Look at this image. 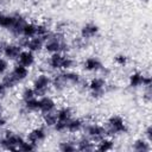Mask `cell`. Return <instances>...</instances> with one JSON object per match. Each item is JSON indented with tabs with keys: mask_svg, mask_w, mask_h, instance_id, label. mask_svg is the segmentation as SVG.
<instances>
[{
	"mask_svg": "<svg viewBox=\"0 0 152 152\" xmlns=\"http://www.w3.org/2000/svg\"><path fill=\"white\" fill-rule=\"evenodd\" d=\"M1 114H4V106L0 103V115H1Z\"/></svg>",
	"mask_w": 152,
	"mask_h": 152,
	"instance_id": "obj_41",
	"label": "cell"
},
{
	"mask_svg": "<svg viewBox=\"0 0 152 152\" xmlns=\"http://www.w3.org/2000/svg\"><path fill=\"white\" fill-rule=\"evenodd\" d=\"M0 144H1V137H0Z\"/></svg>",
	"mask_w": 152,
	"mask_h": 152,
	"instance_id": "obj_42",
	"label": "cell"
},
{
	"mask_svg": "<svg viewBox=\"0 0 152 152\" xmlns=\"http://www.w3.org/2000/svg\"><path fill=\"white\" fill-rule=\"evenodd\" d=\"M144 74L140 71H133L128 76V86L131 88H139L142 87V81H144Z\"/></svg>",
	"mask_w": 152,
	"mask_h": 152,
	"instance_id": "obj_21",
	"label": "cell"
},
{
	"mask_svg": "<svg viewBox=\"0 0 152 152\" xmlns=\"http://www.w3.org/2000/svg\"><path fill=\"white\" fill-rule=\"evenodd\" d=\"M66 87L68 86H66V83H65V81L63 78L62 72L56 74L51 78V88H53V90H56V91H63Z\"/></svg>",
	"mask_w": 152,
	"mask_h": 152,
	"instance_id": "obj_23",
	"label": "cell"
},
{
	"mask_svg": "<svg viewBox=\"0 0 152 152\" xmlns=\"http://www.w3.org/2000/svg\"><path fill=\"white\" fill-rule=\"evenodd\" d=\"M36 148H37V145L28 141L27 139H25L19 146V151H24V152H31V151H34Z\"/></svg>",
	"mask_w": 152,
	"mask_h": 152,
	"instance_id": "obj_32",
	"label": "cell"
},
{
	"mask_svg": "<svg viewBox=\"0 0 152 152\" xmlns=\"http://www.w3.org/2000/svg\"><path fill=\"white\" fill-rule=\"evenodd\" d=\"M152 81H151V77L148 75H145L144 76V81H142V87H147V86H151Z\"/></svg>",
	"mask_w": 152,
	"mask_h": 152,
	"instance_id": "obj_38",
	"label": "cell"
},
{
	"mask_svg": "<svg viewBox=\"0 0 152 152\" xmlns=\"http://www.w3.org/2000/svg\"><path fill=\"white\" fill-rule=\"evenodd\" d=\"M34 36H37V24H34V23H26L25 24V26H24V28H23V33H21V37L20 38H26V39H28V38H32V37H34Z\"/></svg>",
	"mask_w": 152,
	"mask_h": 152,
	"instance_id": "obj_26",
	"label": "cell"
},
{
	"mask_svg": "<svg viewBox=\"0 0 152 152\" xmlns=\"http://www.w3.org/2000/svg\"><path fill=\"white\" fill-rule=\"evenodd\" d=\"M8 61L5 57H1L0 55V75H5L8 70Z\"/></svg>",
	"mask_w": 152,
	"mask_h": 152,
	"instance_id": "obj_34",
	"label": "cell"
},
{
	"mask_svg": "<svg viewBox=\"0 0 152 152\" xmlns=\"http://www.w3.org/2000/svg\"><path fill=\"white\" fill-rule=\"evenodd\" d=\"M63 57H64V53H61V52L51 53L50 57L48 58V66L51 70H62Z\"/></svg>",
	"mask_w": 152,
	"mask_h": 152,
	"instance_id": "obj_16",
	"label": "cell"
},
{
	"mask_svg": "<svg viewBox=\"0 0 152 152\" xmlns=\"http://www.w3.org/2000/svg\"><path fill=\"white\" fill-rule=\"evenodd\" d=\"M26 23H27V21H26V19H25V17L21 15V14H18V13H17L15 23H14L13 27L10 30V32H11L14 37L20 38V37H21V33H23V28H24V26H25Z\"/></svg>",
	"mask_w": 152,
	"mask_h": 152,
	"instance_id": "obj_17",
	"label": "cell"
},
{
	"mask_svg": "<svg viewBox=\"0 0 152 152\" xmlns=\"http://www.w3.org/2000/svg\"><path fill=\"white\" fill-rule=\"evenodd\" d=\"M58 148L62 152H74L76 151V142L74 140H64L59 142Z\"/></svg>",
	"mask_w": 152,
	"mask_h": 152,
	"instance_id": "obj_28",
	"label": "cell"
},
{
	"mask_svg": "<svg viewBox=\"0 0 152 152\" xmlns=\"http://www.w3.org/2000/svg\"><path fill=\"white\" fill-rule=\"evenodd\" d=\"M38 112H39V100L37 97L23 102V106L20 108V113L23 115H26L28 113H38Z\"/></svg>",
	"mask_w": 152,
	"mask_h": 152,
	"instance_id": "obj_14",
	"label": "cell"
},
{
	"mask_svg": "<svg viewBox=\"0 0 152 152\" xmlns=\"http://www.w3.org/2000/svg\"><path fill=\"white\" fill-rule=\"evenodd\" d=\"M99 32H100V27L94 23H87V24L82 25V27L80 30L81 38L84 40L93 39L94 37H96L99 34Z\"/></svg>",
	"mask_w": 152,
	"mask_h": 152,
	"instance_id": "obj_10",
	"label": "cell"
},
{
	"mask_svg": "<svg viewBox=\"0 0 152 152\" xmlns=\"http://www.w3.org/2000/svg\"><path fill=\"white\" fill-rule=\"evenodd\" d=\"M132 148L137 152H147L151 150V142L147 141L145 138H139V139L134 140Z\"/></svg>",
	"mask_w": 152,
	"mask_h": 152,
	"instance_id": "obj_25",
	"label": "cell"
},
{
	"mask_svg": "<svg viewBox=\"0 0 152 152\" xmlns=\"http://www.w3.org/2000/svg\"><path fill=\"white\" fill-rule=\"evenodd\" d=\"M17 14H6L4 12H0V27L5 30H11L15 23Z\"/></svg>",
	"mask_w": 152,
	"mask_h": 152,
	"instance_id": "obj_19",
	"label": "cell"
},
{
	"mask_svg": "<svg viewBox=\"0 0 152 152\" xmlns=\"http://www.w3.org/2000/svg\"><path fill=\"white\" fill-rule=\"evenodd\" d=\"M76 62L75 59L69 56L68 53H64V57H63V64H62V70H71L74 66H75Z\"/></svg>",
	"mask_w": 152,
	"mask_h": 152,
	"instance_id": "obj_30",
	"label": "cell"
},
{
	"mask_svg": "<svg viewBox=\"0 0 152 152\" xmlns=\"http://www.w3.org/2000/svg\"><path fill=\"white\" fill-rule=\"evenodd\" d=\"M24 137L13 132L12 129H6L1 137L0 147L7 151H19V146L24 141Z\"/></svg>",
	"mask_w": 152,
	"mask_h": 152,
	"instance_id": "obj_1",
	"label": "cell"
},
{
	"mask_svg": "<svg viewBox=\"0 0 152 152\" xmlns=\"http://www.w3.org/2000/svg\"><path fill=\"white\" fill-rule=\"evenodd\" d=\"M107 81L103 76H95L93 77L87 86V89L90 93V96L93 99H100L104 95L106 88H107Z\"/></svg>",
	"mask_w": 152,
	"mask_h": 152,
	"instance_id": "obj_3",
	"label": "cell"
},
{
	"mask_svg": "<svg viewBox=\"0 0 152 152\" xmlns=\"http://www.w3.org/2000/svg\"><path fill=\"white\" fill-rule=\"evenodd\" d=\"M95 148H96L97 151H101V152L110 151V150H113V148H114V140H113V139H110V138L104 137V138H102L101 140H99V141H97V144H96Z\"/></svg>",
	"mask_w": 152,
	"mask_h": 152,
	"instance_id": "obj_24",
	"label": "cell"
},
{
	"mask_svg": "<svg viewBox=\"0 0 152 152\" xmlns=\"http://www.w3.org/2000/svg\"><path fill=\"white\" fill-rule=\"evenodd\" d=\"M144 88H145V91H144L142 99H144L146 102H151V99H152V90H151V86H147V87H144Z\"/></svg>",
	"mask_w": 152,
	"mask_h": 152,
	"instance_id": "obj_35",
	"label": "cell"
},
{
	"mask_svg": "<svg viewBox=\"0 0 152 152\" xmlns=\"http://www.w3.org/2000/svg\"><path fill=\"white\" fill-rule=\"evenodd\" d=\"M6 44H7V43H6L5 40H0V55L2 53V50H4V48H5Z\"/></svg>",
	"mask_w": 152,
	"mask_h": 152,
	"instance_id": "obj_40",
	"label": "cell"
},
{
	"mask_svg": "<svg viewBox=\"0 0 152 152\" xmlns=\"http://www.w3.org/2000/svg\"><path fill=\"white\" fill-rule=\"evenodd\" d=\"M57 113V121H61V122H64V124H68L69 120L72 118V109L68 106H64L62 108H59L58 110H56Z\"/></svg>",
	"mask_w": 152,
	"mask_h": 152,
	"instance_id": "obj_22",
	"label": "cell"
},
{
	"mask_svg": "<svg viewBox=\"0 0 152 152\" xmlns=\"http://www.w3.org/2000/svg\"><path fill=\"white\" fill-rule=\"evenodd\" d=\"M38 100H39V112L42 114L56 110V101L51 96L44 95V96H40Z\"/></svg>",
	"mask_w": 152,
	"mask_h": 152,
	"instance_id": "obj_12",
	"label": "cell"
},
{
	"mask_svg": "<svg viewBox=\"0 0 152 152\" xmlns=\"http://www.w3.org/2000/svg\"><path fill=\"white\" fill-rule=\"evenodd\" d=\"M21 39V44L30 51L32 52H40L43 49H44V43L45 40L42 38V37H38V36H34L32 38H20ZM20 44V45H21Z\"/></svg>",
	"mask_w": 152,
	"mask_h": 152,
	"instance_id": "obj_6",
	"label": "cell"
},
{
	"mask_svg": "<svg viewBox=\"0 0 152 152\" xmlns=\"http://www.w3.org/2000/svg\"><path fill=\"white\" fill-rule=\"evenodd\" d=\"M114 63L119 66H126L127 63H128V57L124 53H118L115 57H114Z\"/></svg>",
	"mask_w": 152,
	"mask_h": 152,
	"instance_id": "obj_33",
	"label": "cell"
},
{
	"mask_svg": "<svg viewBox=\"0 0 152 152\" xmlns=\"http://www.w3.org/2000/svg\"><path fill=\"white\" fill-rule=\"evenodd\" d=\"M75 142H76V150H77V151L88 152V151H93V150L95 148L94 141L90 140L87 135H83L82 138H80V139L76 140Z\"/></svg>",
	"mask_w": 152,
	"mask_h": 152,
	"instance_id": "obj_18",
	"label": "cell"
},
{
	"mask_svg": "<svg viewBox=\"0 0 152 152\" xmlns=\"http://www.w3.org/2000/svg\"><path fill=\"white\" fill-rule=\"evenodd\" d=\"M6 122H7L6 118L4 116V114H1V115H0V129L4 128V127L6 126Z\"/></svg>",
	"mask_w": 152,
	"mask_h": 152,
	"instance_id": "obj_39",
	"label": "cell"
},
{
	"mask_svg": "<svg viewBox=\"0 0 152 152\" xmlns=\"http://www.w3.org/2000/svg\"><path fill=\"white\" fill-rule=\"evenodd\" d=\"M102 68H103V63L99 57L90 56L83 61V69L87 72H100Z\"/></svg>",
	"mask_w": 152,
	"mask_h": 152,
	"instance_id": "obj_9",
	"label": "cell"
},
{
	"mask_svg": "<svg viewBox=\"0 0 152 152\" xmlns=\"http://www.w3.org/2000/svg\"><path fill=\"white\" fill-rule=\"evenodd\" d=\"M43 122L46 127H53L55 124L57 122V113L56 110L53 112H49V113H44L43 114Z\"/></svg>",
	"mask_w": 152,
	"mask_h": 152,
	"instance_id": "obj_27",
	"label": "cell"
},
{
	"mask_svg": "<svg viewBox=\"0 0 152 152\" xmlns=\"http://www.w3.org/2000/svg\"><path fill=\"white\" fill-rule=\"evenodd\" d=\"M17 62L26 68H31L34 63H36V56H34V52L30 51V50H23L17 59Z\"/></svg>",
	"mask_w": 152,
	"mask_h": 152,
	"instance_id": "obj_13",
	"label": "cell"
},
{
	"mask_svg": "<svg viewBox=\"0 0 152 152\" xmlns=\"http://www.w3.org/2000/svg\"><path fill=\"white\" fill-rule=\"evenodd\" d=\"M84 132V135H87L90 140H93L94 142H97L99 140H101L102 138L107 137V131H106V127L100 125V124H95V122H91V124H84L83 126V129Z\"/></svg>",
	"mask_w": 152,
	"mask_h": 152,
	"instance_id": "obj_5",
	"label": "cell"
},
{
	"mask_svg": "<svg viewBox=\"0 0 152 152\" xmlns=\"http://www.w3.org/2000/svg\"><path fill=\"white\" fill-rule=\"evenodd\" d=\"M144 135H145V139L147 141H152V126L151 125H147L145 131H144Z\"/></svg>",
	"mask_w": 152,
	"mask_h": 152,
	"instance_id": "obj_36",
	"label": "cell"
},
{
	"mask_svg": "<svg viewBox=\"0 0 152 152\" xmlns=\"http://www.w3.org/2000/svg\"><path fill=\"white\" fill-rule=\"evenodd\" d=\"M7 91H8L7 87L2 83V81H0V97H4L7 94Z\"/></svg>",
	"mask_w": 152,
	"mask_h": 152,
	"instance_id": "obj_37",
	"label": "cell"
},
{
	"mask_svg": "<svg viewBox=\"0 0 152 152\" xmlns=\"http://www.w3.org/2000/svg\"><path fill=\"white\" fill-rule=\"evenodd\" d=\"M46 137H48L46 129H45L44 127H42V126H38V127L32 128V129L28 132L26 139L38 146V144H42V142L46 139Z\"/></svg>",
	"mask_w": 152,
	"mask_h": 152,
	"instance_id": "obj_8",
	"label": "cell"
},
{
	"mask_svg": "<svg viewBox=\"0 0 152 152\" xmlns=\"http://www.w3.org/2000/svg\"><path fill=\"white\" fill-rule=\"evenodd\" d=\"M106 131L107 135H119V134H125L127 132V125L124 120L122 116L118 114H113L107 119L106 122Z\"/></svg>",
	"mask_w": 152,
	"mask_h": 152,
	"instance_id": "obj_2",
	"label": "cell"
},
{
	"mask_svg": "<svg viewBox=\"0 0 152 152\" xmlns=\"http://www.w3.org/2000/svg\"><path fill=\"white\" fill-rule=\"evenodd\" d=\"M32 88L38 97L48 95L51 89V77L46 74H39L32 82Z\"/></svg>",
	"mask_w": 152,
	"mask_h": 152,
	"instance_id": "obj_4",
	"label": "cell"
},
{
	"mask_svg": "<svg viewBox=\"0 0 152 152\" xmlns=\"http://www.w3.org/2000/svg\"><path fill=\"white\" fill-rule=\"evenodd\" d=\"M1 81H2V83L7 87V89H13V88L19 83V82L12 76L11 72H6V74L4 75V77H2Z\"/></svg>",
	"mask_w": 152,
	"mask_h": 152,
	"instance_id": "obj_29",
	"label": "cell"
},
{
	"mask_svg": "<svg viewBox=\"0 0 152 152\" xmlns=\"http://www.w3.org/2000/svg\"><path fill=\"white\" fill-rule=\"evenodd\" d=\"M33 97H37L33 88L32 87H25L23 89V91H21V100H23V102H25L27 100H31Z\"/></svg>",
	"mask_w": 152,
	"mask_h": 152,
	"instance_id": "obj_31",
	"label": "cell"
},
{
	"mask_svg": "<svg viewBox=\"0 0 152 152\" xmlns=\"http://www.w3.org/2000/svg\"><path fill=\"white\" fill-rule=\"evenodd\" d=\"M21 51H23V46L20 44L7 43L2 50V56L7 61H17Z\"/></svg>",
	"mask_w": 152,
	"mask_h": 152,
	"instance_id": "obj_7",
	"label": "cell"
},
{
	"mask_svg": "<svg viewBox=\"0 0 152 152\" xmlns=\"http://www.w3.org/2000/svg\"><path fill=\"white\" fill-rule=\"evenodd\" d=\"M10 72L12 74V76L19 83L23 82V81H25L28 77V68H26V66H24V65H21L19 63H17L15 65H13V68H12V70Z\"/></svg>",
	"mask_w": 152,
	"mask_h": 152,
	"instance_id": "obj_15",
	"label": "cell"
},
{
	"mask_svg": "<svg viewBox=\"0 0 152 152\" xmlns=\"http://www.w3.org/2000/svg\"><path fill=\"white\" fill-rule=\"evenodd\" d=\"M84 121L80 118H71L66 125V132L69 133H78L83 129Z\"/></svg>",
	"mask_w": 152,
	"mask_h": 152,
	"instance_id": "obj_20",
	"label": "cell"
},
{
	"mask_svg": "<svg viewBox=\"0 0 152 152\" xmlns=\"http://www.w3.org/2000/svg\"><path fill=\"white\" fill-rule=\"evenodd\" d=\"M62 75H63V78H64L66 86H81L84 82L82 76L76 71L64 70V71H62Z\"/></svg>",
	"mask_w": 152,
	"mask_h": 152,
	"instance_id": "obj_11",
	"label": "cell"
}]
</instances>
